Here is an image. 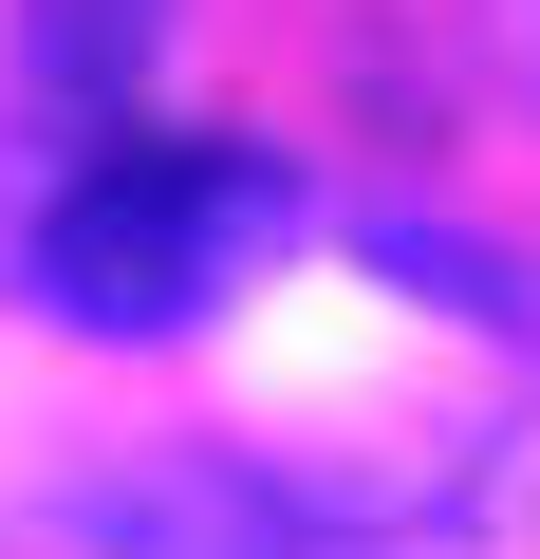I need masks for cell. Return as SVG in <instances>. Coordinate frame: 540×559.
I'll return each mask as SVG.
<instances>
[{
	"instance_id": "6da1fadb",
	"label": "cell",
	"mask_w": 540,
	"mask_h": 559,
	"mask_svg": "<svg viewBox=\"0 0 540 559\" xmlns=\"http://www.w3.org/2000/svg\"><path fill=\"white\" fill-rule=\"evenodd\" d=\"M299 242V168L261 131H112L94 168H57L38 205H0V261L57 336H187L205 299H242Z\"/></svg>"
},
{
	"instance_id": "7a4b0ae2",
	"label": "cell",
	"mask_w": 540,
	"mask_h": 559,
	"mask_svg": "<svg viewBox=\"0 0 540 559\" xmlns=\"http://www.w3.org/2000/svg\"><path fill=\"white\" fill-rule=\"evenodd\" d=\"M149 75H168V0H20V57H0V205H38L112 131H149Z\"/></svg>"
},
{
	"instance_id": "3957f363",
	"label": "cell",
	"mask_w": 540,
	"mask_h": 559,
	"mask_svg": "<svg viewBox=\"0 0 540 559\" xmlns=\"http://www.w3.org/2000/svg\"><path fill=\"white\" fill-rule=\"evenodd\" d=\"M503 20H521V75H540V0H503Z\"/></svg>"
}]
</instances>
